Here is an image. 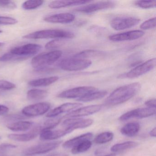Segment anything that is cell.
I'll return each instance as SVG.
<instances>
[{
    "instance_id": "6da1fadb",
    "label": "cell",
    "mask_w": 156,
    "mask_h": 156,
    "mask_svg": "<svg viewBox=\"0 0 156 156\" xmlns=\"http://www.w3.org/2000/svg\"><path fill=\"white\" fill-rule=\"evenodd\" d=\"M141 88L140 83L136 82L122 86L114 90L105 100L108 105H116L123 104L136 95Z\"/></svg>"
},
{
    "instance_id": "7a4b0ae2",
    "label": "cell",
    "mask_w": 156,
    "mask_h": 156,
    "mask_svg": "<svg viewBox=\"0 0 156 156\" xmlns=\"http://www.w3.org/2000/svg\"><path fill=\"white\" fill-rule=\"evenodd\" d=\"M73 33L62 30H46L37 31L24 35V39H71L74 38Z\"/></svg>"
},
{
    "instance_id": "3957f363",
    "label": "cell",
    "mask_w": 156,
    "mask_h": 156,
    "mask_svg": "<svg viewBox=\"0 0 156 156\" xmlns=\"http://www.w3.org/2000/svg\"><path fill=\"white\" fill-rule=\"evenodd\" d=\"M62 52L59 50L43 53L34 56L31 61V65L36 70L47 68L53 64L62 56Z\"/></svg>"
},
{
    "instance_id": "277c9868",
    "label": "cell",
    "mask_w": 156,
    "mask_h": 156,
    "mask_svg": "<svg viewBox=\"0 0 156 156\" xmlns=\"http://www.w3.org/2000/svg\"><path fill=\"white\" fill-rule=\"evenodd\" d=\"M92 62L89 60L72 58L64 59L59 64L60 68L69 72L81 71L91 66Z\"/></svg>"
},
{
    "instance_id": "5b68a950",
    "label": "cell",
    "mask_w": 156,
    "mask_h": 156,
    "mask_svg": "<svg viewBox=\"0 0 156 156\" xmlns=\"http://www.w3.org/2000/svg\"><path fill=\"white\" fill-rule=\"evenodd\" d=\"M156 58H152L141 64L139 65L129 72L124 73V74H122L118 76V78L122 79H134L137 78L153 70L156 66Z\"/></svg>"
},
{
    "instance_id": "8992f818",
    "label": "cell",
    "mask_w": 156,
    "mask_h": 156,
    "mask_svg": "<svg viewBox=\"0 0 156 156\" xmlns=\"http://www.w3.org/2000/svg\"><path fill=\"white\" fill-rule=\"evenodd\" d=\"M97 88L92 86H82L65 90L59 94L57 97L62 98H81L86 95L97 91Z\"/></svg>"
},
{
    "instance_id": "52a82bcc",
    "label": "cell",
    "mask_w": 156,
    "mask_h": 156,
    "mask_svg": "<svg viewBox=\"0 0 156 156\" xmlns=\"http://www.w3.org/2000/svg\"><path fill=\"white\" fill-rule=\"evenodd\" d=\"M62 142L61 140H58L34 145L25 149L23 153L27 156L47 153L58 147Z\"/></svg>"
},
{
    "instance_id": "ba28073f",
    "label": "cell",
    "mask_w": 156,
    "mask_h": 156,
    "mask_svg": "<svg viewBox=\"0 0 156 156\" xmlns=\"http://www.w3.org/2000/svg\"><path fill=\"white\" fill-rule=\"evenodd\" d=\"M115 3L112 1L99 2L96 3L87 4L83 7H79L74 10L76 12L85 14L94 13L98 11L113 9L115 6Z\"/></svg>"
},
{
    "instance_id": "9c48e42d",
    "label": "cell",
    "mask_w": 156,
    "mask_h": 156,
    "mask_svg": "<svg viewBox=\"0 0 156 156\" xmlns=\"http://www.w3.org/2000/svg\"><path fill=\"white\" fill-rule=\"evenodd\" d=\"M140 22V19L134 17H119L112 20L110 24L115 30H123L135 27Z\"/></svg>"
},
{
    "instance_id": "30bf717a",
    "label": "cell",
    "mask_w": 156,
    "mask_h": 156,
    "mask_svg": "<svg viewBox=\"0 0 156 156\" xmlns=\"http://www.w3.org/2000/svg\"><path fill=\"white\" fill-rule=\"evenodd\" d=\"M42 46L36 44H28L21 46L12 48L10 52L23 58H29L30 56L36 54L41 49Z\"/></svg>"
},
{
    "instance_id": "8fae6325",
    "label": "cell",
    "mask_w": 156,
    "mask_h": 156,
    "mask_svg": "<svg viewBox=\"0 0 156 156\" xmlns=\"http://www.w3.org/2000/svg\"><path fill=\"white\" fill-rule=\"evenodd\" d=\"M156 114V108H143L130 110L122 115L119 118L121 121H126L133 118L143 119L151 116Z\"/></svg>"
},
{
    "instance_id": "7c38bea8",
    "label": "cell",
    "mask_w": 156,
    "mask_h": 156,
    "mask_svg": "<svg viewBox=\"0 0 156 156\" xmlns=\"http://www.w3.org/2000/svg\"><path fill=\"white\" fill-rule=\"evenodd\" d=\"M51 106V104L49 103L41 102L27 106L22 109V112L26 116H38L48 112Z\"/></svg>"
},
{
    "instance_id": "4fadbf2b",
    "label": "cell",
    "mask_w": 156,
    "mask_h": 156,
    "mask_svg": "<svg viewBox=\"0 0 156 156\" xmlns=\"http://www.w3.org/2000/svg\"><path fill=\"white\" fill-rule=\"evenodd\" d=\"M93 121V119H90L69 118L63 122L62 126L63 128L69 129L72 132L75 129L85 128L91 126Z\"/></svg>"
},
{
    "instance_id": "5bb4252c",
    "label": "cell",
    "mask_w": 156,
    "mask_h": 156,
    "mask_svg": "<svg viewBox=\"0 0 156 156\" xmlns=\"http://www.w3.org/2000/svg\"><path fill=\"white\" fill-rule=\"evenodd\" d=\"M101 105H92L79 108L77 109L69 112L65 116V118H80L93 115L100 111L102 108Z\"/></svg>"
},
{
    "instance_id": "9a60e30c",
    "label": "cell",
    "mask_w": 156,
    "mask_h": 156,
    "mask_svg": "<svg viewBox=\"0 0 156 156\" xmlns=\"http://www.w3.org/2000/svg\"><path fill=\"white\" fill-rule=\"evenodd\" d=\"M144 34L145 32L143 31L136 30L113 34L109 36L108 39L111 41L115 42L132 41L141 38L144 36Z\"/></svg>"
},
{
    "instance_id": "2e32d148",
    "label": "cell",
    "mask_w": 156,
    "mask_h": 156,
    "mask_svg": "<svg viewBox=\"0 0 156 156\" xmlns=\"http://www.w3.org/2000/svg\"><path fill=\"white\" fill-rule=\"evenodd\" d=\"M75 16L70 13H61L47 15L44 18V20L50 23L66 24L74 21Z\"/></svg>"
},
{
    "instance_id": "e0dca14e",
    "label": "cell",
    "mask_w": 156,
    "mask_h": 156,
    "mask_svg": "<svg viewBox=\"0 0 156 156\" xmlns=\"http://www.w3.org/2000/svg\"><path fill=\"white\" fill-rule=\"evenodd\" d=\"M83 105L81 103H67L63 104L54 109H52L46 116L48 118H54L61 114L64 113H69L73 110L77 109Z\"/></svg>"
},
{
    "instance_id": "ac0fdd59",
    "label": "cell",
    "mask_w": 156,
    "mask_h": 156,
    "mask_svg": "<svg viewBox=\"0 0 156 156\" xmlns=\"http://www.w3.org/2000/svg\"><path fill=\"white\" fill-rule=\"evenodd\" d=\"M41 132V129L39 126L34 127L32 130L28 133L23 134H10L8 138L12 140L21 142H27L35 139Z\"/></svg>"
},
{
    "instance_id": "d6986e66",
    "label": "cell",
    "mask_w": 156,
    "mask_h": 156,
    "mask_svg": "<svg viewBox=\"0 0 156 156\" xmlns=\"http://www.w3.org/2000/svg\"><path fill=\"white\" fill-rule=\"evenodd\" d=\"M71 131L66 129L52 130L44 129L40 133V139L42 140H51L57 139L71 133Z\"/></svg>"
},
{
    "instance_id": "ffe728a7",
    "label": "cell",
    "mask_w": 156,
    "mask_h": 156,
    "mask_svg": "<svg viewBox=\"0 0 156 156\" xmlns=\"http://www.w3.org/2000/svg\"><path fill=\"white\" fill-rule=\"evenodd\" d=\"M91 2L88 1H55L51 2L48 6L50 9H60L88 4Z\"/></svg>"
},
{
    "instance_id": "44dd1931",
    "label": "cell",
    "mask_w": 156,
    "mask_h": 156,
    "mask_svg": "<svg viewBox=\"0 0 156 156\" xmlns=\"http://www.w3.org/2000/svg\"><path fill=\"white\" fill-rule=\"evenodd\" d=\"M93 136V133H87L82 134L78 136L69 140L63 144V147L66 149L72 148L82 141L87 140H91Z\"/></svg>"
},
{
    "instance_id": "7402d4cb",
    "label": "cell",
    "mask_w": 156,
    "mask_h": 156,
    "mask_svg": "<svg viewBox=\"0 0 156 156\" xmlns=\"http://www.w3.org/2000/svg\"><path fill=\"white\" fill-rule=\"evenodd\" d=\"M140 129V125L137 122L127 123L120 129L122 135L128 137L135 136Z\"/></svg>"
},
{
    "instance_id": "603a6c76",
    "label": "cell",
    "mask_w": 156,
    "mask_h": 156,
    "mask_svg": "<svg viewBox=\"0 0 156 156\" xmlns=\"http://www.w3.org/2000/svg\"><path fill=\"white\" fill-rule=\"evenodd\" d=\"M59 79V77L57 76L39 78V79H35V80L30 81L29 83V85L34 87H43L48 86L57 82Z\"/></svg>"
},
{
    "instance_id": "cb8c5ba5",
    "label": "cell",
    "mask_w": 156,
    "mask_h": 156,
    "mask_svg": "<svg viewBox=\"0 0 156 156\" xmlns=\"http://www.w3.org/2000/svg\"><path fill=\"white\" fill-rule=\"evenodd\" d=\"M33 126V122L28 121H20L10 123L7 125V127L12 131H25L30 129Z\"/></svg>"
},
{
    "instance_id": "d4e9b609",
    "label": "cell",
    "mask_w": 156,
    "mask_h": 156,
    "mask_svg": "<svg viewBox=\"0 0 156 156\" xmlns=\"http://www.w3.org/2000/svg\"><path fill=\"white\" fill-rule=\"evenodd\" d=\"M107 94V91H105V90H102V91L97 90V91L86 95L81 98L76 99V100L79 102H90V101H94V100L103 98L106 96Z\"/></svg>"
},
{
    "instance_id": "484cf974",
    "label": "cell",
    "mask_w": 156,
    "mask_h": 156,
    "mask_svg": "<svg viewBox=\"0 0 156 156\" xmlns=\"http://www.w3.org/2000/svg\"><path fill=\"white\" fill-rule=\"evenodd\" d=\"M27 98L31 101H39L47 97L48 93L46 90L40 89H32L27 92Z\"/></svg>"
},
{
    "instance_id": "4316f807",
    "label": "cell",
    "mask_w": 156,
    "mask_h": 156,
    "mask_svg": "<svg viewBox=\"0 0 156 156\" xmlns=\"http://www.w3.org/2000/svg\"><path fill=\"white\" fill-rule=\"evenodd\" d=\"M138 143L135 141H126L123 143L115 144L111 147L110 150L112 152H119V151H124L126 150L135 148L138 146Z\"/></svg>"
},
{
    "instance_id": "83f0119b",
    "label": "cell",
    "mask_w": 156,
    "mask_h": 156,
    "mask_svg": "<svg viewBox=\"0 0 156 156\" xmlns=\"http://www.w3.org/2000/svg\"><path fill=\"white\" fill-rule=\"evenodd\" d=\"M105 55V53L102 51H95V50H87L83 51L75 55L73 57L80 59H87L94 57H99Z\"/></svg>"
},
{
    "instance_id": "f1b7e54d",
    "label": "cell",
    "mask_w": 156,
    "mask_h": 156,
    "mask_svg": "<svg viewBox=\"0 0 156 156\" xmlns=\"http://www.w3.org/2000/svg\"><path fill=\"white\" fill-rule=\"evenodd\" d=\"M92 142L90 140H83L72 148L71 152L73 154H77L85 152L92 147Z\"/></svg>"
},
{
    "instance_id": "f546056e",
    "label": "cell",
    "mask_w": 156,
    "mask_h": 156,
    "mask_svg": "<svg viewBox=\"0 0 156 156\" xmlns=\"http://www.w3.org/2000/svg\"><path fill=\"white\" fill-rule=\"evenodd\" d=\"M113 138L114 134L112 132H103L96 136L94 142L97 144H105L112 140Z\"/></svg>"
},
{
    "instance_id": "4dcf8cb0",
    "label": "cell",
    "mask_w": 156,
    "mask_h": 156,
    "mask_svg": "<svg viewBox=\"0 0 156 156\" xmlns=\"http://www.w3.org/2000/svg\"><path fill=\"white\" fill-rule=\"evenodd\" d=\"M62 118H53L48 119L44 122L42 126H40L41 131L44 129H52L58 126L62 121Z\"/></svg>"
},
{
    "instance_id": "1f68e13d",
    "label": "cell",
    "mask_w": 156,
    "mask_h": 156,
    "mask_svg": "<svg viewBox=\"0 0 156 156\" xmlns=\"http://www.w3.org/2000/svg\"><path fill=\"white\" fill-rule=\"evenodd\" d=\"M44 1H27L22 4V8L26 10L35 9L43 4Z\"/></svg>"
},
{
    "instance_id": "d6a6232c",
    "label": "cell",
    "mask_w": 156,
    "mask_h": 156,
    "mask_svg": "<svg viewBox=\"0 0 156 156\" xmlns=\"http://www.w3.org/2000/svg\"><path fill=\"white\" fill-rule=\"evenodd\" d=\"M25 59H26V58L15 55L10 52L6 53L5 54L3 55L2 56H0V62H2L22 61Z\"/></svg>"
},
{
    "instance_id": "836d02e7",
    "label": "cell",
    "mask_w": 156,
    "mask_h": 156,
    "mask_svg": "<svg viewBox=\"0 0 156 156\" xmlns=\"http://www.w3.org/2000/svg\"><path fill=\"white\" fill-rule=\"evenodd\" d=\"M135 5L143 9L155 8L156 6V1H137L135 2Z\"/></svg>"
},
{
    "instance_id": "e575fe53",
    "label": "cell",
    "mask_w": 156,
    "mask_h": 156,
    "mask_svg": "<svg viewBox=\"0 0 156 156\" xmlns=\"http://www.w3.org/2000/svg\"><path fill=\"white\" fill-rule=\"evenodd\" d=\"M156 18H151L143 22L140 28L142 30L153 29L156 27Z\"/></svg>"
},
{
    "instance_id": "d590c367",
    "label": "cell",
    "mask_w": 156,
    "mask_h": 156,
    "mask_svg": "<svg viewBox=\"0 0 156 156\" xmlns=\"http://www.w3.org/2000/svg\"><path fill=\"white\" fill-rule=\"evenodd\" d=\"M64 44V41L63 40L61 39H56L47 43L45 45V47L46 49L48 50L56 49L62 46Z\"/></svg>"
},
{
    "instance_id": "8d00e7d4",
    "label": "cell",
    "mask_w": 156,
    "mask_h": 156,
    "mask_svg": "<svg viewBox=\"0 0 156 156\" xmlns=\"http://www.w3.org/2000/svg\"><path fill=\"white\" fill-rule=\"evenodd\" d=\"M16 3L11 1H0V8L5 9L13 10L17 8Z\"/></svg>"
},
{
    "instance_id": "74e56055",
    "label": "cell",
    "mask_w": 156,
    "mask_h": 156,
    "mask_svg": "<svg viewBox=\"0 0 156 156\" xmlns=\"http://www.w3.org/2000/svg\"><path fill=\"white\" fill-rule=\"evenodd\" d=\"M15 88V84L6 80H0V90H11Z\"/></svg>"
},
{
    "instance_id": "f35d334b",
    "label": "cell",
    "mask_w": 156,
    "mask_h": 156,
    "mask_svg": "<svg viewBox=\"0 0 156 156\" xmlns=\"http://www.w3.org/2000/svg\"><path fill=\"white\" fill-rule=\"evenodd\" d=\"M18 22V20L14 18L0 16V25H14Z\"/></svg>"
},
{
    "instance_id": "ab89813d",
    "label": "cell",
    "mask_w": 156,
    "mask_h": 156,
    "mask_svg": "<svg viewBox=\"0 0 156 156\" xmlns=\"http://www.w3.org/2000/svg\"><path fill=\"white\" fill-rule=\"evenodd\" d=\"M17 146L11 143H4L0 144V151H5L9 150L15 149Z\"/></svg>"
},
{
    "instance_id": "60d3db41",
    "label": "cell",
    "mask_w": 156,
    "mask_h": 156,
    "mask_svg": "<svg viewBox=\"0 0 156 156\" xmlns=\"http://www.w3.org/2000/svg\"><path fill=\"white\" fill-rule=\"evenodd\" d=\"M145 104L147 107L155 108H156V99L155 98L149 99L146 101Z\"/></svg>"
},
{
    "instance_id": "b9f144b4",
    "label": "cell",
    "mask_w": 156,
    "mask_h": 156,
    "mask_svg": "<svg viewBox=\"0 0 156 156\" xmlns=\"http://www.w3.org/2000/svg\"><path fill=\"white\" fill-rule=\"evenodd\" d=\"M9 111V108L3 105H0V115H5Z\"/></svg>"
},
{
    "instance_id": "7bdbcfd3",
    "label": "cell",
    "mask_w": 156,
    "mask_h": 156,
    "mask_svg": "<svg viewBox=\"0 0 156 156\" xmlns=\"http://www.w3.org/2000/svg\"><path fill=\"white\" fill-rule=\"evenodd\" d=\"M46 156H69V155L65 152H55L49 154Z\"/></svg>"
},
{
    "instance_id": "ee69618b",
    "label": "cell",
    "mask_w": 156,
    "mask_h": 156,
    "mask_svg": "<svg viewBox=\"0 0 156 156\" xmlns=\"http://www.w3.org/2000/svg\"><path fill=\"white\" fill-rule=\"evenodd\" d=\"M150 135L151 136L155 137L156 136V127L154 128L153 129H151V131L150 132Z\"/></svg>"
},
{
    "instance_id": "f6af8a7d",
    "label": "cell",
    "mask_w": 156,
    "mask_h": 156,
    "mask_svg": "<svg viewBox=\"0 0 156 156\" xmlns=\"http://www.w3.org/2000/svg\"><path fill=\"white\" fill-rule=\"evenodd\" d=\"M116 154L115 153H111V154H108V155H105L104 156H115Z\"/></svg>"
},
{
    "instance_id": "bcb514c9",
    "label": "cell",
    "mask_w": 156,
    "mask_h": 156,
    "mask_svg": "<svg viewBox=\"0 0 156 156\" xmlns=\"http://www.w3.org/2000/svg\"><path fill=\"white\" fill-rule=\"evenodd\" d=\"M4 45V44L3 43L0 42V47H2V46Z\"/></svg>"
},
{
    "instance_id": "7dc6e473",
    "label": "cell",
    "mask_w": 156,
    "mask_h": 156,
    "mask_svg": "<svg viewBox=\"0 0 156 156\" xmlns=\"http://www.w3.org/2000/svg\"><path fill=\"white\" fill-rule=\"evenodd\" d=\"M2 32L3 31H2V30H0V34H1L2 33Z\"/></svg>"
},
{
    "instance_id": "c3c4849f",
    "label": "cell",
    "mask_w": 156,
    "mask_h": 156,
    "mask_svg": "<svg viewBox=\"0 0 156 156\" xmlns=\"http://www.w3.org/2000/svg\"><path fill=\"white\" fill-rule=\"evenodd\" d=\"M0 139H1V136H0Z\"/></svg>"
}]
</instances>
